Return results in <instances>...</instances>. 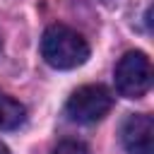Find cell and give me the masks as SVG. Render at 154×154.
Listing matches in <instances>:
<instances>
[{
	"mask_svg": "<svg viewBox=\"0 0 154 154\" xmlns=\"http://www.w3.org/2000/svg\"><path fill=\"white\" fill-rule=\"evenodd\" d=\"M41 55L55 70H72L87 63L89 43L79 31L65 24H51L41 38Z\"/></svg>",
	"mask_w": 154,
	"mask_h": 154,
	"instance_id": "obj_1",
	"label": "cell"
},
{
	"mask_svg": "<svg viewBox=\"0 0 154 154\" xmlns=\"http://www.w3.org/2000/svg\"><path fill=\"white\" fill-rule=\"evenodd\" d=\"M113 106V96L106 87L101 84H84L79 89H75L65 103V116L72 123H96L101 120Z\"/></svg>",
	"mask_w": 154,
	"mask_h": 154,
	"instance_id": "obj_2",
	"label": "cell"
},
{
	"mask_svg": "<svg viewBox=\"0 0 154 154\" xmlns=\"http://www.w3.org/2000/svg\"><path fill=\"white\" fill-rule=\"evenodd\" d=\"M152 87V63L142 51L125 53L116 65V89L125 99H140Z\"/></svg>",
	"mask_w": 154,
	"mask_h": 154,
	"instance_id": "obj_3",
	"label": "cell"
},
{
	"mask_svg": "<svg viewBox=\"0 0 154 154\" xmlns=\"http://www.w3.org/2000/svg\"><path fill=\"white\" fill-rule=\"evenodd\" d=\"M128 154H154V120L147 113H130L120 128Z\"/></svg>",
	"mask_w": 154,
	"mask_h": 154,
	"instance_id": "obj_4",
	"label": "cell"
},
{
	"mask_svg": "<svg viewBox=\"0 0 154 154\" xmlns=\"http://www.w3.org/2000/svg\"><path fill=\"white\" fill-rule=\"evenodd\" d=\"M24 120H26V108L10 94L0 91V130H14Z\"/></svg>",
	"mask_w": 154,
	"mask_h": 154,
	"instance_id": "obj_5",
	"label": "cell"
},
{
	"mask_svg": "<svg viewBox=\"0 0 154 154\" xmlns=\"http://www.w3.org/2000/svg\"><path fill=\"white\" fill-rule=\"evenodd\" d=\"M51 154H89V149L79 140H63V142L55 144V149Z\"/></svg>",
	"mask_w": 154,
	"mask_h": 154,
	"instance_id": "obj_6",
	"label": "cell"
},
{
	"mask_svg": "<svg viewBox=\"0 0 154 154\" xmlns=\"http://www.w3.org/2000/svg\"><path fill=\"white\" fill-rule=\"evenodd\" d=\"M0 154H10V149H7V147H5L2 142H0Z\"/></svg>",
	"mask_w": 154,
	"mask_h": 154,
	"instance_id": "obj_7",
	"label": "cell"
}]
</instances>
